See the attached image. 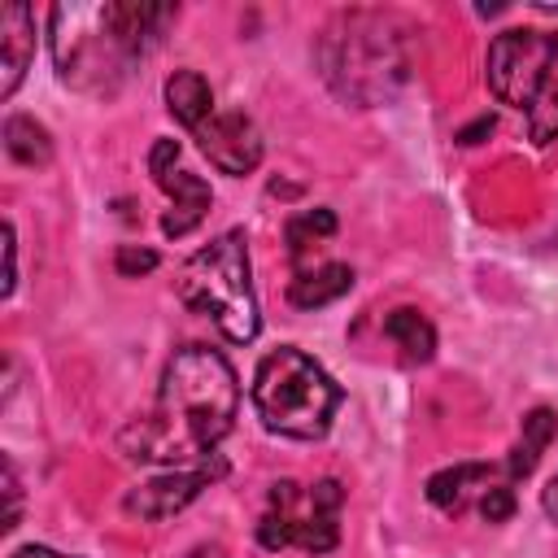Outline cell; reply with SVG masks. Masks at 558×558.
Here are the masks:
<instances>
[{
	"instance_id": "1",
	"label": "cell",
	"mask_w": 558,
	"mask_h": 558,
	"mask_svg": "<svg viewBox=\"0 0 558 558\" xmlns=\"http://www.w3.org/2000/svg\"><path fill=\"white\" fill-rule=\"evenodd\" d=\"M240 384L231 362L218 349L183 344L170 353L157 401L122 432V453L135 462H187L218 449L235 427Z\"/></svg>"
},
{
	"instance_id": "2",
	"label": "cell",
	"mask_w": 558,
	"mask_h": 558,
	"mask_svg": "<svg viewBox=\"0 0 558 558\" xmlns=\"http://www.w3.org/2000/svg\"><path fill=\"white\" fill-rule=\"evenodd\" d=\"M314 61L336 100L353 109L388 105L414 70L410 26L384 9H340L323 26Z\"/></svg>"
},
{
	"instance_id": "3",
	"label": "cell",
	"mask_w": 558,
	"mask_h": 558,
	"mask_svg": "<svg viewBox=\"0 0 558 558\" xmlns=\"http://www.w3.org/2000/svg\"><path fill=\"white\" fill-rule=\"evenodd\" d=\"M174 288H179V301L192 314H205L231 344L257 340L262 314H257V292H253L244 231H222L218 240L196 248L183 262Z\"/></svg>"
},
{
	"instance_id": "4",
	"label": "cell",
	"mask_w": 558,
	"mask_h": 558,
	"mask_svg": "<svg viewBox=\"0 0 558 558\" xmlns=\"http://www.w3.org/2000/svg\"><path fill=\"white\" fill-rule=\"evenodd\" d=\"M253 410L266 432L288 440H318L340 410V384L301 349L279 344L253 371Z\"/></svg>"
},
{
	"instance_id": "5",
	"label": "cell",
	"mask_w": 558,
	"mask_h": 558,
	"mask_svg": "<svg viewBox=\"0 0 558 558\" xmlns=\"http://www.w3.org/2000/svg\"><path fill=\"white\" fill-rule=\"evenodd\" d=\"M340 506L344 488L336 480H275L266 497V514L257 523V541L266 549H305L327 554L340 541Z\"/></svg>"
},
{
	"instance_id": "6",
	"label": "cell",
	"mask_w": 558,
	"mask_h": 558,
	"mask_svg": "<svg viewBox=\"0 0 558 558\" xmlns=\"http://www.w3.org/2000/svg\"><path fill=\"white\" fill-rule=\"evenodd\" d=\"M558 65V31L514 26L488 44V92L510 109H532Z\"/></svg>"
},
{
	"instance_id": "7",
	"label": "cell",
	"mask_w": 558,
	"mask_h": 558,
	"mask_svg": "<svg viewBox=\"0 0 558 558\" xmlns=\"http://www.w3.org/2000/svg\"><path fill=\"white\" fill-rule=\"evenodd\" d=\"M148 170H153V179H157V187L170 196V214L161 218V231L170 235V240H179V235H187L205 214H209V183L201 179V174H192V170H179V144L174 140H157L153 144V153H148Z\"/></svg>"
},
{
	"instance_id": "8",
	"label": "cell",
	"mask_w": 558,
	"mask_h": 558,
	"mask_svg": "<svg viewBox=\"0 0 558 558\" xmlns=\"http://www.w3.org/2000/svg\"><path fill=\"white\" fill-rule=\"evenodd\" d=\"M196 144L209 157V166L222 174H248V170H257V161L266 153L262 131L248 113H214L196 131Z\"/></svg>"
},
{
	"instance_id": "9",
	"label": "cell",
	"mask_w": 558,
	"mask_h": 558,
	"mask_svg": "<svg viewBox=\"0 0 558 558\" xmlns=\"http://www.w3.org/2000/svg\"><path fill=\"white\" fill-rule=\"evenodd\" d=\"M218 475H222V462H214V466H192V471H166V475H153V480H144L140 488H131V493L122 497V510L135 514V519L161 523V519L179 514L187 501H196V493L209 488Z\"/></svg>"
},
{
	"instance_id": "10",
	"label": "cell",
	"mask_w": 558,
	"mask_h": 558,
	"mask_svg": "<svg viewBox=\"0 0 558 558\" xmlns=\"http://www.w3.org/2000/svg\"><path fill=\"white\" fill-rule=\"evenodd\" d=\"M174 4H148V0H118V4H100V17H105V31L109 39L118 44V52L126 61L153 52L166 35V26L174 22Z\"/></svg>"
},
{
	"instance_id": "11",
	"label": "cell",
	"mask_w": 558,
	"mask_h": 558,
	"mask_svg": "<svg viewBox=\"0 0 558 558\" xmlns=\"http://www.w3.org/2000/svg\"><path fill=\"white\" fill-rule=\"evenodd\" d=\"M35 61V13L26 4L0 9V96L9 100Z\"/></svg>"
},
{
	"instance_id": "12",
	"label": "cell",
	"mask_w": 558,
	"mask_h": 558,
	"mask_svg": "<svg viewBox=\"0 0 558 558\" xmlns=\"http://www.w3.org/2000/svg\"><path fill=\"white\" fill-rule=\"evenodd\" d=\"M497 484V471L484 466V462H458V466H445L427 480V501L445 514H462L471 501L480 506V497Z\"/></svg>"
},
{
	"instance_id": "13",
	"label": "cell",
	"mask_w": 558,
	"mask_h": 558,
	"mask_svg": "<svg viewBox=\"0 0 558 558\" xmlns=\"http://www.w3.org/2000/svg\"><path fill=\"white\" fill-rule=\"evenodd\" d=\"M166 109H170L174 122H183L192 135L218 113V109H214V92H209V83H205L196 70H174V74L166 78Z\"/></svg>"
},
{
	"instance_id": "14",
	"label": "cell",
	"mask_w": 558,
	"mask_h": 558,
	"mask_svg": "<svg viewBox=\"0 0 558 558\" xmlns=\"http://www.w3.org/2000/svg\"><path fill=\"white\" fill-rule=\"evenodd\" d=\"M349 288H353V270H349L344 262H323V266H314V270H310V266L296 270L288 296H292V305H301V310H318V305L344 296Z\"/></svg>"
},
{
	"instance_id": "15",
	"label": "cell",
	"mask_w": 558,
	"mask_h": 558,
	"mask_svg": "<svg viewBox=\"0 0 558 558\" xmlns=\"http://www.w3.org/2000/svg\"><path fill=\"white\" fill-rule=\"evenodd\" d=\"M384 336L401 349L405 362H432L436 353V327L414 310V305H401L384 318Z\"/></svg>"
},
{
	"instance_id": "16",
	"label": "cell",
	"mask_w": 558,
	"mask_h": 558,
	"mask_svg": "<svg viewBox=\"0 0 558 558\" xmlns=\"http://www.w3.org/2000/svg\"><path fill=\"white\" fill-rule=\"evenodd\" d=\"M554 436H558V414H554V410H545V405L527 410V414H523V432H519V445L510 449L506 475H510V480H523V475L536 466L541 449H545Z\"/></svg>"
},
{
	"instance_id": "17",
	"label": "cell",
	"mask_w": 558,
	"mask_h": 558,
	"mask_svg": "<svg viewBox=\"0 0 558 558\" xmlns=\"http://www.w3.org/2000/svg\"><path fill=\"white\" fill-rule=\"evenodd\" d=\"M4 148L22 166H48L52 161V135H48V126L35 122V118H26V113H13L4 122Z\"/></svg>"
},
{
	"instance_id": "18",
	"label": "cell",
	"mask_w": 558,
	"mask_h": 558,
	"mask_svg": "<svg viewBox=\"0 0 558 558\" xmlns=\"http://www.w3.org/2000/svg\"><path fill=\"white\" fill-rule=\"evenodd\" d=\"M331 231H336V214L331 209H305V214H296L288 222V248H292V257H301L314 240H327Z\"/></svg>"
},
{
	"instance_id": "19",
	"label": "cell",
	"mask_w": 558,
	"mask_h": 558,
	"mask_svg": "<svg viewBox=\"0 0 558 558\" xmlns=\"http://www.w3.org/2000/svg\"><path fill=\"white\" fill-rule=\"evenodd\" d=\"M527 135L536 144L558 140V78H549V87L536 96V105L527 109Z\"/></svg>"
},
{
	"instance_id": "20",
	"label": "cell",
	"mask_w": 558,
	"mask_h": 558,
	"mask_svg": "<svg viewBox=\"0 0 558 558\" xmlns=\"http://www.w3.org/2000/svg\"><path fill=\"white\" fill-rule=\"evenodd\" d=\"M480 514H484L488 523H506V519L514 514V488H510L506 480H497V484L480 497Z\"/></svg>"
},
{
	"instance_id": "21",
	"label": "cell",
	"mask_w": 558,
	"mask_h": 558,
	"mask_svg": "<svg viewBox=\"0 0 558 558\" xmlns=\"http://www.w3.org/2000/svg\"><path fill=\"white\" fill-rule=\"evenodd\" d=\"M113 266H118V275H126V279H140V275L157 270V253H153V248H135V244H122V248H118V257H113Z\"/></svg>"
},
{
	"instance_id": "22",
	"label": "cell",
	"mask_w": 558,
	"mask_h": 558,
	"mask_svg": "<svg viewBox=\"0 0 558 558\" xmlns=\"http://www.w3.org/2000/svg\"><path fill=\"white\" fill-rule=\"evenodd\" d=\"M4 501H9V510H4V532H13L17 519H22V484H17L13 458H4Z\"/></svg>"
},
{
	"instance_id": "23",
	"label": "cell",
	"mask_w": 558,
	"mask_h": 558,
	"mask_svg": "<svg viewBox=\"0 0 558 558\" xmlns=\"http://www.w3.org/2000/svg\"><path fill=\"white\" fill-rule=\"evenodd\" d=\"M4 257H9V270H4V296H13V288H17V235H13V222H4Z\"/></svg>"
},
{
	"instance_id": "24",
	"label": "cell",
	"mask_w": 558,
	"mask_h": 558,
	"mask_svg": "<svg viewBox=\"0 0 558 558\" xmlns=\"http://www.w3.org/2000/svg\"><path fill=\"white\" fill-rule=\"evenodd\" d=\"M541 506H545V514L558 523V475H554V480L541 488Z\"/></svg>"
},
{
	"instance_id": "25",
	"label": "cell",
	"mask_w": 558,
	"mask_h": 558,
	"mask_svg": "<svg viewBox=\"0 0 558 558\" xmlns=\"http://www.w3.org/2000/svg\"><path fill=\"white\" fill-rule=\"evenodd\" d=\"M13 558H70V554H57V549H48V545H22Z\"/></svg>"
},
{
	"instance_id": "26",
	"label": "cell",
	"mask_w": 558,
	"mask_h": 558,
	"mask_svg": "<svg viewBox=\"0 0 558 558\" xmlns=\"http://www.w3.org/2000/svg\"><path fill=\"white\" fill-rule=\"evenodd\" d=\"M183 558H227V549L222 545H192Z\"/></svg>"
}]
</instances>
